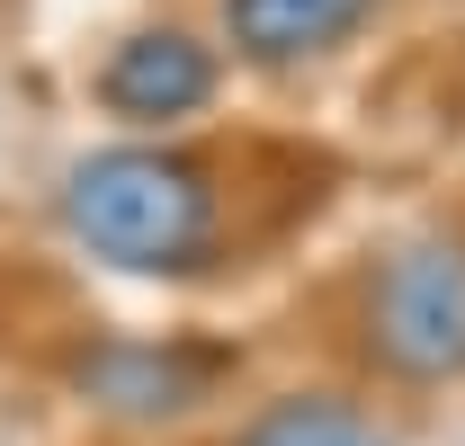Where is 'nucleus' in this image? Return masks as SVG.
<instances>
[{"label":"nucleus","instance_id":"obj_2","mask_svg":"<svg viewBox=\"0 0 465 446\" xmlns=\"http://www.w3.org/2000/svg\"><path fill=\"white\" fill-rule=\"evenodd\" d=\"M358 357L385 384H465V232H411L376 259L358 295Z\"/></svg>","mask_w":465,"mask_h":446},{"label":"nucleus","instance_id":"obj_3","mask_svg":"<svg viewBox=\"0 0 465 446\" xmlns=\"http://www.w3.org/2000/svg\"><path fill=\"white\" fill-rule=\"evenodd\" d=\"M224 375L215 348H188V339H134V331H108L90 348H72L63 384L81 411H99L116 429H162V420H188Z\"/></svg>","mask_w":465,"mask_h":446},{"label":"nucleus","instance_id":"obj_4","mask_svg":"<svg viewBox=\"0 0 465 446\" xmlns=\"http://www.w3.org/2000/svg\"><path fill=\"white\" fill-rule=\"evenodd\" d=\"M215 99V45L188 27H134L99 63V108L125 125H179Z\"/></svg>","mask_w":465,"mask_h":446},{"label":"nucleus","instance_id":"obj_6","mask_svg":"<svg viewBox=\"0 0 465 446\" xmlns=\"http://www.w3.org/2000/svg\"><path fill=\"white\" fill-rule=\"evenodd\" d=\"M232 446H403V438L376 429V411L349 393H278L260 420H242Z\"/></svg>","mask_w":465,"mask_h":446},{"label":"nucleus","instance_id":"obj_5","mask_svg":"<svg viewBox=\"0 0 465 446\" xmlns=\"http://www.w3.org/2000/svg\"><path fill=\"white\" fill-rule=\"evenodd\" d=\"M367 9H376V0H224V36H232V54H242V63H260V72H295V63L349 45Z\"/></svg>","mask_w":465,"mask_h":446},{"label":"nucleus","instance_id":"obj_1","mask_svg":"<svg viewBox=\"0 0 465 446\" xmlns=\"http://www.w3.org/2000/svg\"><path fill=\"white\" fill-rule=\"evenodd\" d=\"M63 232L125 277H197L215 259L224 197L171 143H108L63 170Z\"/></svg>","mask_w":465,"mask_h":446}]
</instances>
